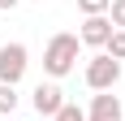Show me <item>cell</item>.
Segmentation results:
<instances>
[{
    "instance_id": "obj_11",
    "label": "cell",
    "mask_w": 125,
    "mask_h": 121,
    "mask_svg": "<svg viewBox=\"0 0 125 121\" xmlns=\"http://www.w3.org/2000/svg\"><path fill=\"white\" fill-rule=\"evenodd\" d=\"M108 4H112V0H78V9L86 13V17H95V13H108Z\"/></svg>"
},
{
    "instance_id": "obj_3",
    "label": "cell",
    "mask_w": 125,
    "mask_h": 121,
    "mask_svg": "<svg viewBox=\"0 0 125 121\" xmlns=\"http://www.w3.org/2000/svg\"><path fill=\"white\" fill-rule=\"evenodd\" d=\"M26 65H30L26 43H4V48H0V82L17 86V82H22V73H26Z\"/></svg>"
},
{
    "instance_id": "obj_10",
    "label": "cell",
    "mask_w": 125,
    "mask_h": 121,
    "mask_svg": "<svg viewBox=\"0 0 125 121\" xmlns=\"http://www.w3.org/2000/svg\"><path fill=\"white\" fill-rule=\"evenodd\" d=\"M108 22H112L116 30H125V0H112V4H108Z\"/></svg>"
},
{
    "instance_id": "obj_9",
    "label": "cell",
    "mask_w": 125,
    "mask_h": 121,
    "mask_svg": "<svg viewBox=\"0 0 125 121\" xmlns=\"http://www.w3.org/2000/svg\"><path fill=\"white\" fill-rule=\"evenodd\" d=\"M52 121H86V112L78 108V104H69V99H65V108L56 112V117H52Z\"/></svg>"
},
{
    "instance_id": "obj_2",
    "label": "cell",
    "mask_w": 125,
    "mask_h": 121,
    "mask_svg": "<svg viewBox=\"0 0 125 121\" xmlns=\"http://www.w3.org/2000/svg\"><path fill=\"white\" fill-rule=\"evenodd\" d=\"M116 82H121V60H112L108 52L86 60V86L91 91H112Z\"/></svg>"
},
{
    "instance_id": "obj_8",
    "label": "cell",
    "mask_w": 125,
    "mask_h": 121,
    "mask_svg": "<svg viewBox=\"0 0 125 121\" xmlns=\"http://www.w3.org/2000/svg\"><path fill=\"white\" fill-rule=\"evenodd\" d=\"M17 108V91H13L9 82H0V117H4V112H13Z\"/></svg>"
},
{
    "instance_id": "obj_5",
    "label": "cell",
    "mask_w": 125,
    "mask_h": 121,
    "mask_svg": "<svg viewBox=\"0 0 125 121\" xmlns=\"http://www.w3.org/2000/svg\"><path fill=\"white\" fill-rule=\"evenodd\" d=\"M112 30H116V26L108 22V13H95V17H86V22H82V30H78V39H82L86 48H104Z\"/></svg>"
},
{
    "instance_id": "obj_7",
    "label": "cell",
    "mask_w": 125,
    "mask_h": 121,
    "mask_svg": "<svg viewBox=\"0 0 125 121\" xmlns=\"http://www.w3.org/2000/svg\"><path fill=\"white\" fill-rule=\"evenodd\" d=\"M104 52H108L112 60H125V30H112L108 43H104Z\"/></svg>"
},
{
    "instance_id": "obj_6",
    "label": "cell",
    "mask_w": 125,
    "mask_h": 121,
    "mask_svg": "<svg viewBox=\"0 0 125 121\" xmlns=\"http://www.w3.org/2000/svg\"><path fill=\"white\" fill-rule=\"evenodd\" d=\"M61 108H65V91H61L56 82H39V86H35V112L56 117Z\"/></svg>"
},
{
    "instance_id": "obj_4",
    "label": "cell",
    "mask_w": 125,
    "mask_h": 121,
    "mask_svg": "<svg viewBox=\"0 0 125 121\" xmlns=\"http://www.w3.org/2000/svg\"><path fill=\"white\" fill-rule=\"evenodd\" d=\"M86 121H125V108H121V99H116L112 91H95Z\"/></svg>"
},
{
    "instance_id": "obj_12",
    "label": "cell",
    "mask_w": 125,
    "mask_h": 121,
    "mask_svg": "<svg viewBox=\"0 0 125 121\" xmlns=\"http://www.w3.org/2000/svg\"><path fill=\"white\" fill-rule=\"evenodd\" d=\"M0 13H4V0H0Z\"/></svg>"
},
{
    "instance_id": "obj_1",
    "label": "cell",
    "mask_w": 125,
    "mask_h": 121,
    "mask_svg": "<svg viewBox=\"0 0 125 121\" xmlns=\"http://www.w3.org/2000/svg\"><path fill=\"white\" fill-rule=\"evenodd\" d=\"M78 48H82V39L69 35V30L52 35L48 48H43V73L48 78H65V73L73 69V60H78Z\"/></svg>"
}]
</instances>
